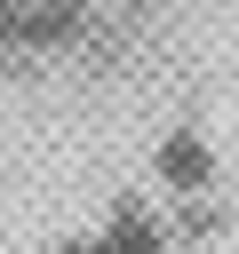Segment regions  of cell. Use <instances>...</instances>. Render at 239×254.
<instances>
[{"instance_id": "1", "label": "cell", "mask_w": 239, "mask_h": 254, "mask_svg": "<svg viewBox=\"0 0 239 254\" xmlns=\"http://www.w3.org/2000/svg\"><path fill=\"white\" fill-rule=\"evenodd\" d=\"M167 175H175V183H199V175H207V151H199V143H167Z\"/></svg>"}]
</instances>
